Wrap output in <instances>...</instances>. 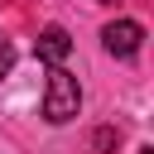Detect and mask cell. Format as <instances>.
<instances>
[{
    "mask_svg": "<svg viewBox=\"0 0 154 154\" xmlns=\"http://www.w3.org/2000/svg\"><path fill=\"white\" fill-rule=\"evenodd\" d=\"M82 111V87H77V77L58 63V67H48V91H43V120L48 125H67L72 116Z\"/></svg>",
    "mask_w": 154,
    "mask_h": 154,
    "instance_id": "1",
    "label": "cell"
},
{
    "mask_svg": "<svg viewBox=\"0 0 154 154\" xmlns=\"http://www.w3.org/2000/svg\"><path fill=\"white\" fill-rule=\"evenodd\" d=\"M101 43H106L111 58H135L140 43H144V24L140 19H116V24L101 29Z\"/></svg>",
    "mask_w": 154,
    "mask_h": 154,
    "instance_id": "2",
    "label": "cell"
},
{
    "mask_svg": "<svg viewBox=\"0 0 154 154\" xmlns=\"http://www.w3.org/2000/svg\"><path fill=\"white\" fill-rule=\"evenodd\" d=\"M34 53H38V63H48V67L67 63V53H72V38H67V29H63V24H48V29L34 38Z\"/></svg>",
    "mask_w": 154,
    "mask_h": 154,
    "instance_id": "3",
    "label": "cell"
},
{
    "mask_svg": "<svg viewBox=\"0 0 154 154\" xmlns=\"http://www.w3.org/2000/svg\"><path fill=\"white\" fill-rule=\"evenodd\" d=\"M116 140H120V135H116V130H111V125H101V130H96V135H91V144H96V149H101V154H111V149H116Z\"/></svg>",
    "mask_w": 154,
    "mask_h": 154,
    "instance_id": "4",
    "label": "cell"
},
{
    "mask_svg": "<svg viewBox=\"0 0 154 154\" xmlns=\"http://www.w3.org/2000/svg\"><path fill=\"white\" fill-rule=\"evenodd\" d=\"M10 67H14V43L0 38V77H10Z\"/></svg>",
    "mask_w": 154,
    "mask_h": 154,
    "instance_id": "5",
    "label": "cell"
},
{
    "mask_svg": "<svg viewBox=\"0 0 154 154\" xmlns=\"http://www.w3.org/2000/svg\"><path fill=\"white\" fill-rule=\"evenodd\" d=\"M96 5H116V0H96Z\"/></svg>",
    "mask_w": 154,
    "mask_h": 154,
    "instance_id": "6",
    "label": "cell"
}]
</instances>
